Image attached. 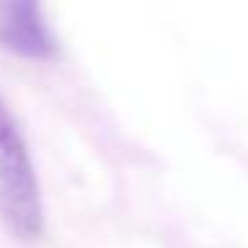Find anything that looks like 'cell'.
Segmentation results:
<instances>
[{"instance_id":"6da1fadb","label":"cell","mask_w":248,"mask_h":248,"mask_svg":"<svg viewBox=\"0 0 248 248\" xmlns=\"http://www.w3.org/2000/svg\"><path fill=\"white\" fill-rule=\"evenodd\" d=\"M0 219L16 240L35 243L46 230V208L35 163L19 120L0 99Z\"/></svg>"},{"instance_id":"7a4b0ae2","label":"cell","mask_w":248,"mask_h":248,"mask_svg":"<svg viewBox=\"0 0 248 248\" xmlns=\"http://www.w3.org/2000/svg\"><path fill=\"white\" fill-rule=\"evenodd\" d=\"M0 48L30 62H48L59 46L38 3L14 0L0 6Z\"/></svg>"}]
</instances>
